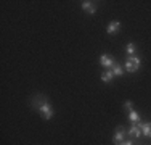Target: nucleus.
Returning a JSON list of instances; mask_svg holds the SVG:
<instances>
[{
  "mask_svg": "<svg viewBox=\"0 0 151 145\" xmlns=\"http://www.w3.org/2000/svg\"><path fill=\"white\" fill-rule=\"evenodd\" d=\"M34 107L37 108V111L42 115V118L47 119V121H50V119L53 118V108L52 105L47 102V99L44 95H37L34 99Z\"/></svg>",
  "mask_w": 151,
  "mask_h": 145,
  "instance_id": "1",
  "label": "nucleus"
},
{
  "mask_svg": "<svg viewBox=\"0 0 151 145\" xmlns=\"http://www.w3.org/2000/svg\"><path fill=\"white\" fill-rule=\"evenodd\" d=\"M142 66V60L138 57H129L125 61V71L127 72H135L138 71V68Z\"/></svg>",
  "mask_w": 151,
  "mask_h": 145,
  "instance_id": "2",
  "label": "nucleus"
},
{
  "mask_svg": "<svg viewBox=\"0 0 151 145\" xmlns=\"http://www.w3.org/2000/svg\"><path fill=\"white\" fill-rule=\"evenodd\" d=\"M125 129L122 128V126H119V128H116V134H114V139H113V142L114 144H121V142H124V137H125Z\"/></svg>",
  "mask_w": 151,
  "mask_h": 145,
  "instance_id": "3",
  "label": "nucleus"
},
{
  "mask_svg": "<svg viewBox=\"0 0 151 145\" xmlns=\"http://www.w3.org/2000/svg\"><path fill=\"white\" fill-rule=\"evenodd\" d=\"M114 63H116V61L108 55V53H103V55L100 57V65H101L103 68H113Z\"/></svg>",
  "mask_w": 151,
  "mask_h": 145,
  "instance_id": "4",
  "label": "nucleus"
},
{
  "mask_svg": "<svg viewBox=\"0 0 151 145\" xmlns=\"http://www.w3.org/2000/svg\"><path fill=\"white\" fill-rule=\"evenodd\" d=\"M119 29H121V23H119V21H111V23L108 24V28H106V32L109 36H114V34L119 32Z\"/></svg>",
  "mask_w": 151,
  "mask_h": 145,
  "instance_id": "5",
  "label": "nucleus"
},
{
  "mask_svg": "<svg viewBox=\"0 0 151 145\" xmlns=\"http://www.w3.org/2000/svg\"><path fill=\"white\" fill-rule=\"evenodd\" d=\"M127 134H129L130 137H134V139H140V137L143 136V134H142V129L138 128V124H132V128L129 129Z\"/></svg>",
  "mask_w": 151,
  "mask_h": 145,
  "instance_id": "6",
  "label": "nucleus"
},
{
  "mask_svg": "<svg viewBox=\"0 0 151 145\" xmlns=\"http://www.w3.org/2000/svg\"><path fill=\"white\" fill-rule=\"evenodd\" d=\"M82 10L87 13L93 14L96 12V5H93V2H88V0H85V2H82Z\"/></svg>",
  "mask_w": 151,
  "mask_h": 145,
  "instance_id": "7",
  "label": "nucleus"
},
{
  "mask_svg": "<svg viewBox=\"0 0 151 145\" xmlns=\"http://www.w3.org/2000/svg\"><path fill=\"white\" fill-rule=\"evenodd\" d=\"M138 128L142 129L143 136L151 137V123H138Z\"/></svg>",
  "mask_w": 151,
  "mask_h": 145,
  "instance_id": "8",
  "label": "nucleus"
},
{
  "mask_svg": "<svg viewBox=\"0 0 151 145\" xmlns=\"http://www.w3.org/2000/svg\"><path fill=\"white\" fill-rule=\"evenodd\" d=\"M129 119H130L132 124H137V123H140V115L132 110V111H129Z\"/></svg>",
  "mask_w": 151,
  "mask_h": 145,
  "instance_id": "9",
  "label": "nucleus"
},
{
  "mask_svg": "<svg viewBox=\"0 0 151 145\" xmlns=\"http://www.w3.org/2000/svg\"><path fill=\"white\" fill-rule=\"evenodd\" d=\"M111 71H113L114 76H122V74H124V68H122L121 65H117V63L113 65V70H111Z\"/></svg>",
  "mask_w": 151,
  "mask_h": 145,
  "instance_id": "10",
  "label": "nucleus"
},
{
  "mask_svg": "<svg viewBox=\"0 0 151 145\" xmlns=\"http://www.w3.org/2000/svg\"><path fill=\"white\" fill-rule=\"evenodd\" d=\"M113 71H105V72H103V74H101V81L103 82H106V84H108V82H111V79H113Z\"/></svg>",
  "mask_w": 151,
  "mask_h": 145,
  "instance_id": "11",
  "label": "nucleus"
},
{
  "mask_svg": "<svg viewBox=\"0 0 151 145\" xmlns=\"http://www.w3.org/2000/svg\"><path fill=\"white\" fill-rule=\"evenodd\" d=\"M125 52H127V55H135V45L132 42H129L127 45H125Z\"/></svg>",
  "mask_w": 151,
  "mask_h": 145,
  "instance_id": "12",
  "label": "nucleus"
},
{
  "mask_svg": "<svg viewBox=\"0 0 151 145\" xmlns=\"http://www.w3.org/2000/svg\"><path fill=\"white\" fill-rule=\"evenodd\" d=\"M124 108H125V110H127V111H132V110H134V103H132L130 100L124 102Z\"/></svg>",
  "mask_w": 151,
  "mask_h": 145,
  "instance_id": "13",
  "label": "nucleus"
},
{
  "mask_svg": "<svg viewBox=\"0 0 151 145\" xmlns=\"http://www.w3.org/2000/svg\"><path fill=\"white\" fill-rule=\"evenodd\" d=\"M117 145H134V144H132V140H124V142H121Z\"/></svg>",
  "mask_w": 151,
  "mask_h": 145,
  "instance_id": "14",
  "label": "nucleus"
}]
</instances>
